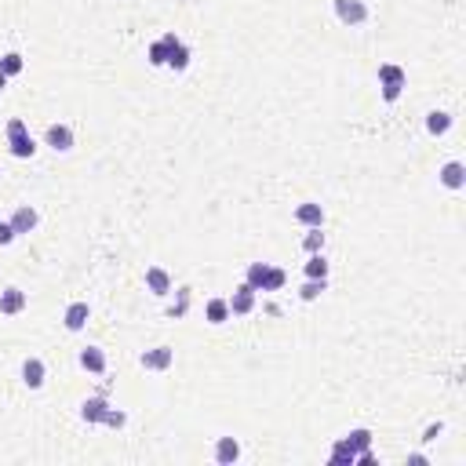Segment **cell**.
<instances>
[{"label": "cell", "mask_w": 466, "mask_h": 466, "mask_svg": "<svg viewBox=\"0 0 466 466\" xmlns=\"http://www.w3.org/2000/svg\"><path fill=\"white\" fill-rule=\"evenodd\" d=\"M8 150H11V157H19V161H30L33 153H37V142L30 135V128H26V121H8Z\"/></svg>", "instance_id": "cell-1"}, {"label": "cell", "mask_w": 466, "mask_h": 466, "mask_svg": "<svg viewBox=\"0 0 466 466\" xmlns=\"http://www.w3.org/2000/svg\"><path fill=\"white\" fill-rule=\"evenodd\" d=\"M379 88H383V102H397L401 92L408 88V73L394 66V62H383L379 66Z\"/></svg>", "instance_id": "cell-2"}, {"label": "cell", "mask_w": 466, "mask_h": 466, "mask_svg": "<svg viewBox=\"0 0 466 466\" xmlns=\"http://www.w3.org/2000/svg\"><path fill=\"white\" fill-rule=\"evenodd\" d=\"M335 19L350 30H357V26L368 22V4L365 0H335Z\"/></svg>", "instance_id": "cell-3"}, {"label": "cell", "mask_w": 466, "mask_h": 466, "mask_svg": "<svg viewBox=\"0 0 466 466\" xmlns=\"http://www.w3.org/2000/svg\"><path fill=\"white\" fill-rule=\"evenodd\" d=\"M139 365L146 372H168L175 365V350L172 346H153V350H146V354L139 357Z\"/></svg>", "instance_id": "cell-4"}, {"label": "cell", "mask_w": 466, "mask_h": 466, "mask_svg": "<svg viewBox=\"0 0 466 466\" xmlns=\"http://www.w3.org/2000/svg\"><path fill=\"white\" fill-rule=\"evenodd\" d=\"M255 295H259V292L252 288V284H241V288L226 299V303H230V314H233V317H248L252 310H255Z\"/></svg>", "instance_id": "cell-5"}, {"label": "cell", "mask_w": 466, "mask_h": 466, "mask_svg": "<svg viewBox=\"0 0 466 466\" xmlns=\"http://www.w3.org/2000/svg\"><path fill=\"white\" fill-rule=\"evenodd\" d=\"M44 142L55 153H70L73 150V128L70 124H51L48 132H44Z\"/></svg>", "instance_id": "cell-6"}, {"label": "cell", "mask_w": 466, "mask_h": 466, "mask_svg": "<svg viewBox=\"0 0 466 466\" xmlns=\"http://www.w3.org/2000/svg\"><path fill=\"white\" fill-rule=\"evenodd\" d=\"M88 321H92V306H88V303H70L66 314H62V325H66V332H84Z\"/></svg>", "instance_id": "cell-7"}, {"label": "cell", "mask_w": 466, "mask_h": 466, "mask_svg": "<svg viewBox=\"0 0 466 466\" xmlns=\"http://www.w3.org/2000/svg\"><path fill=\"white\" fill-rule=\"evenodd\" d=\"M179 44V37L175 33H164L161 41H153L146 48V59H150V66H168V55H172V48Z\"/></svg>", "instance_id": "cell-8"}, {"label": "cell", "mask_w": 466, "mask_h": 466, "mask_svg": "<svg viewBox=\"0 0 466 466\" xmlns=\"http://www.w3.org/2000/svg\"><path fill=\"white\" fill-rule=\"evenodd\" d=\"M8 223H11V230H15L19 237H22V233H33V230H37V223H41V215H37V208H30V204H19V208H15V215H11Z\"/></svg>", "instance_id": "cell-9"}, {"label": "cell", "mask_w": 466, "mask_h": 466, "mask_svg": "<svg viewBox=\"0 0 466 466\" xmlns=\"http://www.w3.org/2000/svg\"><path fill=\"white\" fill-rule=\"evenodd\" d=\"M44 379H48L44 361H41V357H26V365H22V383L30 386V390H41Z\"/></svg>", "instance_id": "cell-10"}, {"label": "cell", "mask_w": 466, "mask_h": 466, "mask_svg": "<svg viewBox=\"0 0 466 466\" xmlns=\"http://www.w3.org/2000/svg\"><path fill=\"white\" fill-rule=\"evenodd\" d=\"M241 459V441L237 437H219L215 441V463L219 466H233Z\"/></svg>", "instance_id": "cell-11"}, {"label": "cell", "mask_w": 466, "mask_h": 466, "mask_svg": "<svg viewBox=\"0 0 466 466\" xmlns=\"http://www.w3.org/2000/svg\"><path fill=\"white\" fill-rule=\"evenodd\" d=\"M26 310V292L22 288H4L0 292V314L4 317H19Z\"/></svg>", "instance_id": "cell-12"}, {"label": "cell", "mask_w": 466, "mask_h": 466, "mask_svg": "<svg viewBox=\"0 0 466 466\" xmlns=\"http://www.w3.org/2000/svg\"><path fill=\"white\" fill-rule=\"evenodd\" d=\"M106 412H110V401L106 397H88L84 405H81V419L95 426V423L106 419Z\"/></svg>", "instance_id": "cell-13"}, {"label": "cell", "mask_w": 466, "mask_h": 466, "mask_svg": "<svg viewBox=\"0 0 466 466\" xmlns=\"http://www.w3.org/2000/svg\"><path fill=\"white\" fill-rule=\"evenodd\" d=\"M441 186H445V190H463V186H466V168H463V161H448V164L441 168Z\"/></svg>", "instance_id": "cell-14"}, {"label": "cell", "mask_w": 466, "mask_h": 466, "mask_svg": "<svg viewBox=\"0 0 466 466\" xmlns=\"http://www.w3.org/2000/svg\"><path fill=\"white\" fill-rule=\"evenodd\" d=\"M77 361H81V368L92 372V375H102V372H106V354H102L99 346H84Z\"/></svg>", "instance_id": "cell-15"}, {"label": "cell", "mask_w": 466, "mask_h": 466, "mask_svg": "<svg viewBox=\"0 0 466 466\" xmlns=\"http://www.w3.org/2000/svg\"><path fill=\"white\" fill-rule=\"evenodd\" d=\"M295 223H303L306 230H310V226H325V208H321V204H314V201H306V204H299V208H295Z\"/></svg>", "instance_id": "cell-16"}, {"label": "cell", "mask_w": 466, "mask_h": 466, "mask_svg": "<svg viewBox=\"0 0 466 466\" xmlns=\"http://www.w3.org/2000/svg\"><path fill=\"white\" fill-rule=\"evenodd\" d=\"M146 292H153V295H168V292H172V277H168L161 266H150V270H146Z\"/></svg>", "instance_id": "cell-17"}, {"label": "cell", "mask_w": 466, "mask_h": 466, "mask_svg": "<svg viewBox=\"0 0 466 466\" xmlns=\"http://www.w3.org/2000/svg\"><path fill=\"white\" fill-rule=\"evenodd\" d=\"M426 132H430L434 139H437V135H448V132H452V113L430 110V113H426Z\"/></svg>", "instance_id": "cell-18"}, {"label": "cell", "mask_w": 466, "mask_h": 466, "mask_svg": "<svg viewBox=\"0 0 466 466\" xmlns=\"http://www.w3.org/2000/svg\"><path fill=\"white\" fill-rule=\"evenodd\" d=\"M339 441L350 448V452H354V456H357V452H365V448H372V430H368V426H357V430H350L346 437H339Z\"/></svg>", "instance_id": "cell-19"}, {"label": "cell", "mask_w": 466, "mask_h": 466, "mask_svg": "<svg viewBox=\"0 0 466 466\" xmlns=\"http://www.w3.org/2000/svg\"><path fill=\"white\" fill-rule=\"evenodd\" d=\"M204 317H208L212 325H226V321L233 317V314H230V303H226V299H212L208 306H204Z\"/></svg>", "instance_id": "cell-20"}, {"label": "cell", "mask_w": 466, "mask_h": 466, "mask_svg": "<svg viewBox=\"0 0 466 466\" xmlns=\"http://www.w3.org/2000/svg\"><path fill=\"white\" fill-rule=\"evenodd\" d=\"M266 277H270V263H252L248 274H244V284H252L255 292L266 288Z\"/></svg>", "instance_id": "cell-21"}, {"label": "cell", "mask_w": 466, "mask_h": 466, "mask_svg": "<svg viewBox=\"0 0 466 466\" xmlns=\"http://www.w3.org/2000/svg\"><path fill=\"white\" fill-rule=\"evenodd\" d=\"M168 70H175V73H186L190 70V48L183 41L172 48V55H168Z\"/></svg>", "instance_id": "cell-22"}, {"label": "cell", "mask_w": 466, "mask_h": 466, "mask_svg": "<svg viewBox=\"0 0 466 466\" xmlns=\"http://www.w3.org/2000/svg\"><path fill=\"white\" fill-rule=\"evenodd\" d=\"M303 270H306V277H314V281H321V277H328V259H325V252L310 255Z\"/></svg>", "instance_id": "cell-23"}, {"label": "cell", "mask_w": 466, "mask_h": 466, "mask_svg": "<svg viewBox=\"0 0 466 466\" xmlns=\"http://www.w3.org/2000/svg\"><path fill=\"white\" fill-rule=\"evenodd\" d=\"M22 70H26V59L19 55V51H8V55L0 59V73L4 77H19Z\"/></svg>", "instance_id": "cell-24"}, {"label": "cell", "mask_w": 466, "mask_h": 466, "mask_svg": "<svg viewBox=\"0 0 466 466\" xmlns=\"http://www.w3.org/2000/svg\"><path fill=\"white\" fill-rule=\"evenodd\" d=\"M303 248H306V255H317V252H325V233H321V226H310V230H306V237H303Z\"/></svg>", "instance_id": "cell-25"}, {"label": "cell", "mask_w": 466, "mask_h": 466, "mask_svg": "<svg viewBox=\"0 0 466 466\" xmlns=\"http://www.w3.org/2000/svg\"><path fill=\"white\" fill-rule=\"evenodd\" d=\"M325 288H328V277H321V281L306 277L303 292H299V299H303V303H314V299H321V292H325Z\"/></svg>", "instance_id": "cell-26"}, {"label": "cell", "mask_w": 466, "mask_h": 466, "mask_svg": "<svg viewBox=\"0 0 466 466\" xmlns=\"http://www.w3.org/2000/svg\"><path fill=\"white\" fill-rule=\"evenodd\" d=\"M328 463H332V466H354V463H357V456H354V452H350L343 441H335V445H332V459H328Z\"/></svg>", "instance_id": "cell-27"}, {"label": "cell", "mask_w": 466, "mask_h": 466, "mask_svg": "<svg viewBox=\"0 0 466 466\" xmlns=\"http://www.w3.org/2000/svg\"><path fill=\"white\" fill-rule=\"evenodd\" d=\"M284 284H288V274H284L281 266H270V277H266V288L263 292H281Z\"/></svg>", "instance_id": "cell-28"}, {"label": "cell", "mask_w": 466, "mask_h": 466, "mask_svg": "<svg viewBox=\"0 0 466 466\" xmlns=\"http://www.w3.org/2000/svg\"><path fill=\"white\" fill-rule=\"evenodd\" d=\"M186 310H190V288H179V303L168 310V317H183Z\"/></svg>", "instance_id": "cell-29"}, {"label": "cell", "mask_w": 466, "mask_h": 466, "mask_svg": "<svg viewBox=\"0 0 466 466\" xmlns=\"http://www.w3.org/2000/svg\"><path fill=\"white\" fill-rule=\"evenodd\" d=\"M124 423H128V416H124V412H116V408H110L106 419H102V426H113V430H121Z\"/></svg>", "instance_id": "cell-30"}, {"label": "cell", "mask_w": 466, "mask_h": 466, "mask_svg": "<svg viewBox=\"0 0 466 466\" xmlns=\"http://www.w3.org/2000/svg\"><path fill=\"white\" fill-rule=\"evenodd\" d=\"M15 237H19V233L11 230V223H0V248H8V244L15 241Z\"/></svg>", "instance_id": "cell-31"}, {"label": "cell", "mask_w": 466, "mask_h": 466, "mask_svg": "<svg viewBox=\"0 0 466 466\" xmlns=\"http://www.w3.org/2000/svg\"><path fill=\"white\" fill-rule=\"evenodd\" d=\"M441 430H445V423H434V426H426L423 441H437V437H441Z\"/></svg>", "instance_id": "cell-32"}, {"label": "cell", "mask_w": 466, "mask_h": 466, "mask_svg": "<svg viewBox=\"0 0 466 466\" xmlns=\"http://www.w3.org/2000/svg\"><path fill=\"white\" fill-rule=\"evenodd\" d=\"M4 88H8V77H4V73H0V92H4Z\"/></svg>", "instance_id": "cell-33"}]
</instances>
